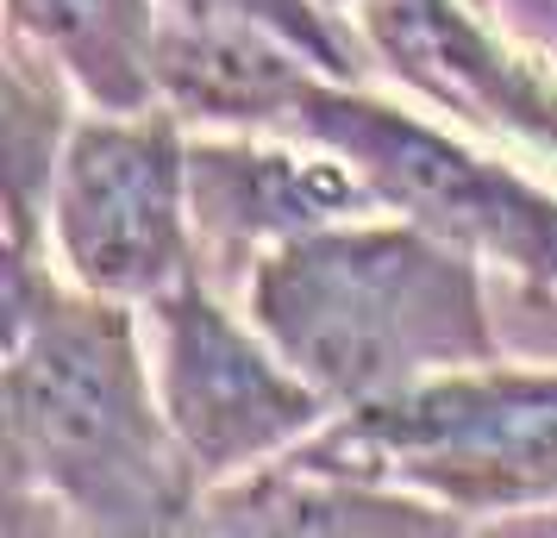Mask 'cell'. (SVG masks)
Masks as SVG:
<instances>
[{
	"label": "cell",
	"mask_w": 557,
	"mask_h": 538,
	"mask_svg": "<svg viewBox=\"0 0 557 538\" xmlns=\"http://www.w3.org/2000/svg\"><path fill=\"white\" fill-rule=\"evenodd\" d=\"M332 413L502 358L488 270L401 213H357L257 257L232 288Z\"/></svg>",
	"instance_id": "2"
},
{
	"label": "cell",
	"mask_w": 557,
	"mask_h": 538,
	"mask_svg": "<svg viewBox=\"0 0 557 538\" xmlns=\"http://www.w3.org/2000/svg\"><path fill=\"white\" fill-rule=\"evenodd\" d=\"M188 120L170 107H82L45 195V251L88 295L151 308L207 276Z\"/></svg>",
	"instance_id": "5"
},
{
	"label": "cell",
	"mask_w": 557,
	"mask_h": 538,
	"mask_svg": "<svg viewBox=\"0 0 557 538\" xmlns=\"http://www.w3.org/2000/svg\"><path fill=\"white\" fill-rule=\"evenodd\" d=\"M376 70L488 145L557 163V57L527 45L488 0H357Z\"/></svg>",
	"instance_id": "7"
},
{
	"label": "cell",
	"mask_w": 557,
	"mask_h": 538,
	"mask_svg": "<svg viewBox=\"0 0 557 538\" xmlns=\"http://www.w3.org/2000/svg\"><path fill=\"white\" fill-rule=\"evenodd\" d=\"M195 170V226H201L207 276L238 288V276L276 245L320 232L332 220L388 213L345 157H332L295 132H201L188 126Z\"/></svg>",
	"instance_id": "8"
},
{
	"label": "cell",
	"mask_w": 557,
	"mask_h": 538,
	"mask_svg": "<svg viewBox=\"0 0 557 538\" xmlns=\"http://www.w3.org/2000/svg\"><path fill=\"white\" fill-rule=\"evenodd\" d=\"M170 13H213V20H251V26L288 38L320 70L351 82H376V57L357 20V0H163Z\"/></svg>",
	"instance_id": "12"
},
{
	"label": "cell",
	"mask_w": 557,
	"mask_h": 538,
	"mask_svg": "<svg viewBox=\"0 0 557 538\" xmlns=\"http://www.w3.org/2000/svg\"><path fill=\"white\" fill-rule=\"evenodd\" d=\"M320 63L251 20L163 13L157 101L201 132H276Z\"/></svg>",
	"instance_id": "10"
},
{
	"label": "cell",
	"mask_w": 557,
	"mask_h": 538,
	"mask_svg": "<svg viewBox=\"0 0 557 538\" xmlns=\"http://www.w3.org/2000/svg\"><path fill=\"white\" fill-rule=\"evenodd\" d=\"M195 533H257V538H457L470 520L420 488L338 470L307 451L263 463L238 483L201 495Z\"/></svg>",
	"instance_id": "9"
},
{
	"label": "cell",
	"mask_w": 557,
	"mask_h": 538,
	"mask_svg": "<svg viewBox=\"0 0 557 538\" xmlns=\"http://www.w3.org/2000/svg\"><path fill=\"white\" fill-rule=\"evenodd\" d=\"M145 313L157 395L201 495L301 451L332 420L326 395L282 358L245 301L213 276L170 288Z\"/></svg>",
	"instance_id": "6"
},
{
	"label": "cell",
	"mask_w": 557,
	"mask_h": 538,
	"mask_svg": "<svg viewBox=\"0 0 557 538\" xmlns=\"http://www.w3.org/2000/svg\"><path fill=\"white\" fill-rule=\"evenodd\" d=\"M307 458L388 476L457 508L470 526L557 513V363H463L388 401L332 413Z\"/></svg>",
	"instance_id": "4"
},
{
	"label": "cell",
	"mask_w": 557,
	"mask_h": 538,
	"mask_svg": "<svg viewBox=\"0 0 557 538\" xmlns=\"http://www.w3.org/2000/svg\"><path fill=\"white\" fill-rule=\"evenodd\" d=\"M7 533H195L201 483L157 395L145 313L76 288L45 245H7L0 363Z\"/></svg>",
	"instance_id": "1"
},
{
	"label": "cell",
	"mask_w": 557,
	"mask_h": 538,
	"mask_svg": "<svg viewBox=\"0 0 557 538\" xmlns=\"http://www.w3.org/2000/svg\"><path fill=\"white\" fill-rule=\"evenodd\" d=\"M276 132L313 138L370 182L388 213L470 251L488 276L557 308V188L532 176L520 151L488 145L413 95L313 70Z\"/></svg>",
	"instance_id": "3"
},
{
	"label": "cell",
	"mask_w": 557,
	"mask_h": 538,
	"mask_svg": "<svg viewBox=\"0 0 557 538\" xmlns=\"http://www.w3.org/2000/svg\"><path fill=\"white\" fill-rule=\"evenodd\" d=\"M163 0H7V45H26L82 107H157Z\"/></svg>",
	"instance_id": "11"
}]
</instances>
